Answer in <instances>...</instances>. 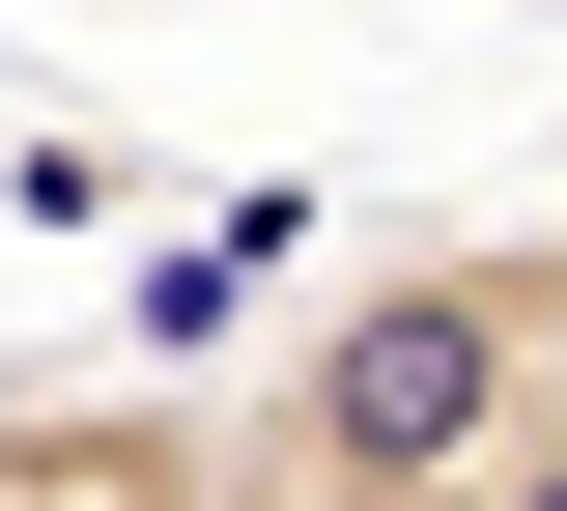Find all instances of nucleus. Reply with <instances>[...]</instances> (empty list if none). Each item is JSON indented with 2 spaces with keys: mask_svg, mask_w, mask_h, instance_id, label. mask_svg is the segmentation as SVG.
Listing matches in <instances>:
<instances>
[{
  "mask_svg": "<svg viewBox=\"0 0 567 511\" xmlns=\"http://www.w3.org/2000/svg\"><path fill=\"white\" fill-rule=\"evenodd\" d=\"M567 398V227H398L199 398V511H483Z\"/></svg>",
  "mask_w": 567,
  "mask_h": 511,
  "instance_id": "obj_1",
  "label": "nucleus"
},
{
  "mask_svg": "<svg viewBox=\"0 0 567 511\" xmlns=\"http://www.w3.org/2000/svg\"><path fill=\"white\" fill-rule=\"evenodd\" d=\"M0 511H199V398H171V369L0 398Z\"/></svg>",
  "mask_w": 567,
  "mask_h": 511,
  "instance_id": "obj_2",
  "label": "nucleus"
}]
</instances>
